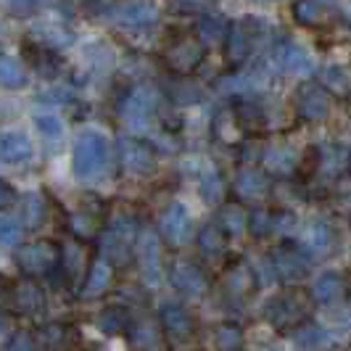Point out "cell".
Listing matches in <instances>:
<instances>
[{"label":"cell","instance_id":"cell-1","mask_svg":"<svg viewBox=\"0 0 351 351\" xmlns=\"http://www.w3.org/2000/svg\"><path fill=\"white\" fill-rule=\"evenodd\" d=\"M108 164H111V145L106 141V135L95 130L82 132L74 143V154H71L74 175L80 180H95L106 175Z\"/></svg>","mask_w":351,"mask_h":351},{"label":"cell","instance_id":"cell-2","mask_svg":"<svg viewBox=\"0 0 351 351\" xmlns=\"http://www.w3.org/2000/svg\"><path fill=\"white\" fill-rule=\"evenodd\" d=\"M306 315H309V296H304V291H291V293L275 296L264 306V317L272 322V328L288 330V333L304 325Z\"/></svg>","mask_w":351,"mask_h":351},{"label":"cell","instance_id":"cell-3","mask_svg":"<svg viewBox=\"0 0 351 351\" xmlns=\"http://www.w3.org/2000/svg\"><path fill=\"white\" fill-rule=\"evenodd\" d=\"M158 111V95L148 85H138L130 93H124L119 101V117L132 130H148Z\"/></svg>","mask_w":351,"mask_h":351},{"label":"cell","instance_id":"cell-4","mask_svg":"<svg viewBox=\"0 0 351 351\" xmlns=\"http://www.w3.org/2000/svg\"><path fill=\"white\" fill-rule=\"evenodd\" d=\"M117 154H119V164L124 172L135 177H145L156 172V151L148 143L138 141V138H119L117 143Z\"/></svg>","mask_w":351,"mask_h":351},{"label":"cell","instance_id":"cell-5","mask_svg":"<svg viewBox=\"0 0 351 351\" xmlns=\"http://www.w3.org/2000/svg\"><path fill=\"white\" fill-rule=\"evenodd\" d=\"M61 262V251L53 241H37L16 254V264L24 275H48Z\"/></svg>","mask_w":351,"mask_h":351},{"label":"cell","instance_id":"cell-6","mask_svg":"<svg viewBox=\"0 0 351 351\" xmlns=\"http://www.w3.org/2000/svg\"><path fill=\"white\" fill-rule=\"evenodd\" d=\"M132 241H138V225H135V219L122 217V219L104 235V259L114 264H124L130 259Z\"/></svg>","mask_w":351,"mask_h":351},{"label":"cell","instance_id":"cell-7","mask_svg":"<svg viewBox=\"0 0 351 351\" xmlns=\"http://www.w3.org/2000/svg\"><path fill=\"white\" fill-rule=\"evenodd\" d=\"M138 262H141V275L148 285H156L161 280V238L154 230L138 232Z\"/></svg>","mask_w":351,"mask_h":351},{"label":"cell","instance_id":"cell-8","mask_svg":"<svg viewBox=\"0 0 351 351\" xmlns=\"http://www.w3.org/2000/svg\"><path fill=\"white\" fill-rule=\"evenodd\" d=\"M330 93L325 88H319V85H309V82H304L296 93V108H299V117L304 122H322V119H328V114H330Z\"/></svg>","mask_w":351,"mask_h":351},{"label":"cell","instance_id":"cell-9","mask_svg":"<svg viewBox=\"0 0 351 351\" xmlns=\"http://www.w3.org/2000/svg\"><path fill=\"white\" fill-rule=\"evenodd\" d=\"M114 19L117 24L124 27V29H132V32H145L151 27H156L158 21V8L148 0H130L119 5L114 11Z\"/></svg>","mask_w":351,"mask_h":351},{"label":"cell","instance_id":"cell-10","mask_svg":"<svg viewBox=\"0 0 351 351\" xmlns=\"http://www.w3.org/2000/svg\"><path fill=\"white\" fill-rule=\"evenodd\" d=\"M169 278H172L175 291H180L182 296H191V299L204 296L206 288H209L206 272H204L195 262H191V259H180V262H175L172 272H169Z\"/></svg>","mask_w":351,"mask_h":351},{"label":"cell","instance_id":"cell-11","mask_svg":"<svg viewBox=\"0 0 351 351\" xmlns=\"http://www.w3.org/2000/svg\"><path fill=\"white\" fill-rule=\"evenodd\" d=\"M272 269L278 272V278L285 282H299L309 275V259L304 251L280 246L272 254Z\"/></svg>","mask_w":351,"mask_h":351},{"label":"cell","instance_id":"cell-12","mask_svg":"<svg viewBox=\"0 0 351 351\" xmlns=\"http://www.w3.org/2000/svg\"><path fill=\"white\" fill-rule=\"evenodd\" d=\"M158 322H161L164 333L172 335L175 341H191L195 333L193 315L182 304H164L158 312Z\"/></svg>","mask_w":351,"mask_h":351},{"label":"cell","instance_id":"cell-13","mask_svg":"<svg viewBox=\"0 0 351 351\" xmlns=\"http://www.w3.org/2000/svg\"><path fill=\"white\" fill-rule=\"evenodd\" d=\"M164 61L177 74H188L204 61V45L198 40H177L175 45L167 48Z\"/></svg>","mask_w":351,"mask_h":351},{"label":"cell","instance_id":"cell-14","mask_svg":"<svg viewBox=\"0 0 351 351\" xmlns=\"http://www.w3.org/2000/svg\"><path fill=\"white\" fill-rule=\"evenodd\" d=\"M191 232H193V219H191L188 209L182 204H172L161 217V235L172 246H182L191 241Z\"/></svg>","mask_w":351,"mask_h":351},{"label":"cell","instance_id":"cell-15","mask_svg":"<svg viewBox=\"0 0 351 351\" xmlns=\"http://www.w3.org/2000/svg\"><path fill=\"white\" fill-rule=\"evenodd\" d=\"M32 141L19 132V130H5L0 132V161L5 164H24L32 158Z\"/></svg>","mask_w":351,"mask_h":351},{"label":"cell","instance_id":"cell-16","mask_svg":"<svg viewBox=\"0 0 351 351\" xmlns=\"http://www.w3.org/2000/svg\"><path fill=\"white\" fill-rule=\"evenodd\" d=\"M256 285H259L256 272L246 262L230 264V269L225 272V288L232 299H248L256 291Z\"/></svg>","mask_w":351,"mask_h":351},{"label":"cell","instance_id":"cell-17","mask_svg":"<svg viewBox=\"0 0 351 351\" xmlns=\"http://www.w3.org/2000/svg\"><path fill=\"white\" fill-rule=\"evenodd\" d=\"M130 343L135 351H161L164 338H161V322L156 319H138L130 328Z\"/></svg>","mask_w":351,"mask_h":351},{"label":"cell","instance_id":"cell-18","mask_svg":"<svg viewBox=\"0 0 351 351\" xmlns=\"http://www.w3.org/2000/svg\"><path fill=\"white\" fill-rule=\"evenodd\" d=\"M275 61L280 64L282 71L296 74V77H306L309 71L315 69L312 56L304 51L301 45H296V43H285V45H280V48H278V56H275Z\"/></svg>","mask_w":351,"mask_h":351},{"label":"cell","instance_id":"cell-19","mask_svg":"<svg viewBox=\"0 0 351 351\" xmlns=\"http://www.w3.org/2000/svg\"><path fill=\"white\" fill-rule=\"evenodd\" d=\"M235 193L241 195L243 201H264L269 193V180L259 169H243L238 180H235Z\"/></svg>","mask_w":351,"mask_h":351},{"label":"cell","instance_id":"cell-20","mask_svg":"<svg viewBox=\"0 0 351 351\" xmlns=\"http://www.w3.org/2000/svg\"><path fill=\"white\" fill-rule=\"evenodd\" d=\"M32 35H35V43L40 45H45V48H66L74 43V32H71L66 24H61V21H40L35 29H32Z\"/></svg>","mask_w":351,"mask_h":351},{"label":"cell","instance_id":"cell-21","mask_svg":"<svg viewBox=\"0 0 351 351\" xmlns=\"http://www.w3.org/2000/svg\"><path fill=\"white\" fill-rule=\"evenodd\" d=\"M304 246H306V251H312V256H325V254H330L335 246V232H333V228H330V222L315 219V222L306 228Z\"/></svg>","mask_w":351,"mask_h":351},{"label":"cell","instance_id":"cell-22","mask_svg":"<svg viewBox=\"0 0 351 351\" xmlns=\"http://www.w3.org/2000/svg\"><path fill=\"white\" fill-rule=\"evenodd\" d=\"M248 51H251V32L243 24L230 27L228 37H225V61L230 66H241V64H246Z\"/></svg>","mask_w":351,"mask_h":351},{"label":"cell","instance_id":"cell-23","mask_svg":"<svg viewBox=\"0 0 351 351\" xmlns=\"http://www.w3.org/2000/svg\"><path fill=\"white\" fill-rule=\"evenodd\" d=\"M11 299H14V306H16L19 312H24V315H37V312H43V306H45L43 288L32 280H21L19 285H14Z\"/></svg>","mask_w":351,"mask_h":351},{"label":"cell","instance_id":"cell-24","mask_svg":"<svg viewBox=\"0 0 351 351\" xmlns=\"http://www.w3.org/2000/svg\"><path fill=\"white\" fill-rule=\"evenodd\" d=\"M264 167H267V172H272V175H293L296 167H299V154H296L288 143L272 145V148H267V154H264Z\"/></svg>","mask_w":351,"mask_h":351},{"label":"cell","instance_id":"cell-25","mask_svg":"<svg viewBox=\"0 0 351 351\" xmlns=\"http://www.w3.org/2000/svg\"><path fill=\"white\" fill-rule=\"evenodd\" d=\"M346 293V280L341 272H322L312 285V299L317 304H335Z\"/></svg>","mask_w":351,"mask_h":351},{"label":"cell","instance_id":"cell-26","mask_svg":"<svg viewBox=\"0 0 351 351\" xmlns=\"http://www.w3.org/2000/svg\"><path fill=\"white\" fill-rule=\"evenodd\" d=\"M95 325H98V330H104L106 335H127L130 328H132V315L127 312V306L111 304V306L101 309Z\"/></svg>","mask_w":351,"mask_h":351},{"label":"cell","instance_id":"cell-27","mask_svg":"<svg viewBox=\"0 0 351 351\" xmlns=\"http://www.w3.org/2000/svg\"><path fill=\"white\" fill-rule=\"evenodd\" d=\"M24 56L29 58V64H32L37 69V74H43V77H56V74L61 71V58L56 56V51L40 45L35 40L24 45Z\"/></svg>","mask_w":351,"mask_h":351},{"label":"cell","instance_id":"cell-28","mask_svg":"<svg viewBox=\"0 0 351 351\" xmlns=\"http://www.w3.org/2000/svg\"><path fill=\"white\" fill-rule=\"evenodd\" d=\"M111 280H114V264L106 262L104 256H101V259H95V262L90 264L82 293L85 296H101L104 291H108Z\"/></svg>","mask_w":351,"mask_h":351},{"label":"cell","instance_id":"cell-29","mask_svg":"<svg viewBox=\"0 0 351 351\" xmlns=\"http://www.w3.org/2000/svg\"><path fill=\"white\" fill-rule=\"evenodd\" d=\"M195 32H198V43L201 45H219L225 43V37L230 32L228 19L214 16V14H204L195 24Z\"/></svg>","mask_w":351,"mask_h":351},{"label":"cell","instance_id":"cell-30","mask_svg":"<svg viewBox=\"0 0 351 351\" xmlns=\"http://www.w3.org/2000/svg\"><path fill=\"white\" fill-rule=\"evenodd\" d=\"M232 119H235V124H238L243 132H248V135L262 132L264 124H267V117H264L262 108L256 104H248V101L232 106Z\"/></svg>","mask_w":351,"mask_h":351},{"label":"cell","instance_id":"cell-31","mask_svg":"<svg viewBox=\"0 0 351 351\" xmlns=\"http://www.w3.org/2000/svg\"><path fill=\"white\" fill-rule=\"evenodd\" d=\"M243 328L235 325V322H222L217 330H214V349L217 351H243Z\"/></svg>","mask_w":351,"mask_h":351},{"label":"cell","instance_id":"cell-32","mask_svg":"<svg viewBox=\"0 0 351 351\" xmlns=\"http://www.w3.org/2000/svg\"><path fill=\"white\" fill-rule=\"evenodd\" d=\"M291 338H293L296 349L315 351L328 341V333H325L319 325H315V322H304V325H299L296 330H291Z\"/></svg>","mask_w":351,"mask_h":351},{"label":"cell","instance_id":"cell-33","mask_svg":"<svg viewBox=\"0 0 351 351\" xmlns=\"http://www.w3.org/2000/svg\"><path fill=\"white\" fill-rule=\"evenodd\" d=\"M198 248L206 256H222L228 251V235H225V230L217 228V225H206V228L198 232Z\"/></svg>","mask_w":351,"mask_h":351},{"label":"cell","instance_id":"cell-34","mask_svg":"<svg viewBox=\"0 0 351 351\" xmlns=\"http://www.w3.org/2000/svg\"><path fill=\"white\" fill-rule=\"evenodd\" d=\"M27 85V71L21 66V61L11 56H0V88L19 90Z\"/></svg>","mask_w":351,"mask_h":351},{"label":"cell","instance_id":"cell-35","mask_svg":"<svg viewBox=\"0 0 351 351\" xmlns=\"http://www.w3.org/2000/svg\"><path fill=\"white\" fill-rule=\"evenodd\" d=\"M219 222H222V230H225V235H243L248 232V211L243 206H238V204H230L225 209L219 211Z\"/></svg>","mask_w":351,"mask_h":351},{"label":"cell","instance_id":"cell-36","mask_svg":"<svg viewBox=\"0 0 351 351\" xmlns=\"http://www.w3.org/2000/svg\"><path fill=\"white\" fill-rule=\"evenodd\" d=\"M222 195H225V180H222V175L214 167H209L201 175V198L206 204H211V206H217L222 201Z\"/></svg>","mask_w":351,"mask_h":351},{"label":"cell","instance_id":"cell-37","mask_svg":"<svg viewBox=\"0 0 351 351\" xmlns=\"http://www.w3.org/2000/svg\"><path fill=\"white\" fill-rule=\"evenodd\" d=\"M167 95L177 106H193L201 101V90L195 88L193 82H188V80H172L167 85Z\"/></svg>","mask_w":351,"mask_h":351},{"label":"cell","instance_id":"cell-38","mask_svg":"<svg viewBox=\"0 0 351 351\" xmlns=\"http://www.w3.org/2000/svg\"><path fill=\"white\" fill-rule=\"evenodd\" d=\"M293 19L304 27H319L325 21V11L317 0H296L293 3Z\"/></svg>","mask_w":351,"mask_h":351},{"label":"cell","instance_id":"cell-39","mask_svg":"<svg viewBox=\"0 0 351 351\" xmlns=\"http://www.w3.org/2000/svg\"><path fill=\"white\" fill-rule=\"evenodd\" d=\"M61 264H64L66 278H77L80 272L90 269V264L85 262V248L80 246V243H69L61 251Z\"/></svg>","mask_w":351,"mask_h":351},{"label":"cell","instance_id":"cell-40","mask_svg":"<svg viewBox=\"0 0 351 351\" xmlns=\"http://www.w3.org/2000/svg\"><path fill=\"white\" fill-rule=\"evenodd\" d=\"M322 82L335 95H349L351 93V74L343 66H328L322 71Z\"/></svg>","mask_w":351,"mask_h":351},{"label":"cell","instance_id":"cell-41","mask_svg":"<svg viewBox=\"0 0 351 351\" xmlns=\"http://www.w3.org/2000/svg\"><path fill=\"white\" fill-rule=\"evenodd\" d=\"M24 225L27 228H40L45 219V198L40 193H27L24 195Z\"/></svg>","mask_w":351,"mask_h":351},{"label":"cell","instance_id":"cell-42","mask_svg":"<svg viewBox=\"0 0 351 351\" xmlns=\"http://www.w3.org/2000/svg\"><path fill=\"white\" fill-rule=\"evenodd\" d=\"M40 343H43V349L48 351H61L66 343H69V328L66 325H45L43 330H40Z\"/></svg>","mask_w":351,"mask_h":351},{"label":"cell","instance_id":"cell-43","mask_svg":"<svg viewBox=\"0 0 351 351\" xmlns=\"http://www.w3.org/2000/svg\"><path fill=\"white\" fill-rule=\"evenodd\" d=\"M35 127L48 143H58L64 138V124H61V119L56 114H37Z\"/></svg>","mask_w":351,"mask_h":351},{"label":"cell","instance_id":"cell-44","mask_svg":"<svg viewBox=\"0 0 351 351\" xmlns=\"http://www.w3.org/2000/svg\"><path fill=\"white\" fill-rule=\"evenodd\" d=\"M21 235H24L21 222H19V219H14V217L0 214V248L19 246V243H21Z\"/></svg>","mask_w":351,"mask_h":351},{"label":"cell","instance_id":"cell-45","mask_svg":"<svg viewBox=\"0 0 351 351\" xmlns=\"http://www.w3.org/2000/svg\"><path fill=\"white\" fill-rule=\"evenodd\" d=\"M248 230H251L256 238H264V235L275 232V214L267 209H254L248 214Z\"/></svg>","mask_w":351,"mask_h":351},{"label":"cell","instance_id":"cell-46","mask_svg":"<svg viewBox=\"0 0 351 351\" xmlns=\"http://www.w3.org/2000/svg\"><path fill=\"white\" fill-rule=\"evenodd\" d=\"M117 8H119V0H85V14L93 19L114 16Z\"/></svg>","mask_w":351,"mask_h":351},{"label":"cell","instance_id":"cell-47","mask_svg":"<svg viewBox=\"0 0 351 351\" xmlns=\"http://www.w3.org/2000/svg\"><path fill=\"white\" fill-rule=\"evenodd\" d=\"M71 228H74V232H77L80 238H90V235H95V232H98V222H95V217H93V214L80 211V214H74Z\"/></svg>","mask_w":351,"mask_h":351},{"label":"cell","instance_id":"cell-48","mask_svg":"<svg viewBox=\"0 0 351 351\" xmlns=\"http://www.w3.org/2000/svg\"><path fill=\"white\" fill-rule=\"evenodd\" d=\"M40 101L43 104H71L74 101V93H71L69 88H51V90H45L43 95H40Z\"/></svg>","mask_w":351,"mask_h":351},{"label":"cell","instance_id":"cell-49","mask_svg":"<svg viewBox=\"0 0 351 351\" xmlns=\"http://www.w3.org/2000/svg\"><path fill=\"white\" fill-rule=\"evenodd\" d=\"M248 88H251V82H248V80H241V77H228V80H219V82H217V90H219L222 95L246 93Z\"/></svg>","mask_w":351,"mask_h":351},{"label":"cell","instance_id":"cell-50","mask_svg":"<svg viewBox=\"0 0 351 351\" xmlns=\"http://www.w3.org/2000/svg\"><path fill=\"white\" fill-rule=\"evenodd\" d=\"M209 3L211 0H172L175 11L180 14H204L209 8Z\"/></svg>","mask_w":351,"mask_h":351},{"label":"cell","instance_id":"cell-51","mask_svg":"<svg viewBox=\"0 0 351 351\" xmlns=\"http://www.w3.org/2000/svg\"><path fill=\"white\" fill-rule=\"evenodd\" d=\"M16 198H19L16 188L0 177V209H8V206H14V204H16Z\"/></svg>","mask_w":351,"mask_h":351},{"label":"cell","instance_id":"cell-52","mask_svg":"<svg viewBox=\"0 0 351 351\" xmlns=\"http://www.w3.org/2000/svg\"><path fill=\"white\" fill-rule=\"evenodd\" d=\"M3 351H35V343H32V338H29V335L19 333L8 341V346H5Z\"/></svg>","mask_w":351,"mask_h":351},{"label":"cell","instance_id":"cell-53","mask_svg":"<svg viewBox=\"0 0 351 351\" xmlns=\"http://www.w3.org/2000/svg\"><path fill=\"white\" fill-rule=\"evenodd\" d=\"M293 228H296V217H293V214H288V211L275 214V230H280V232H291Z\"/></svg>","mask_w":351,"mask_h":351},{"label":"cell","instance_id":"cell-54","mask_svg":"<svg viewBox=\"0 0 351 351\" xmlns=\"http://www.w3.org/2000/svg\"><path fill=\"white\" fill-rule=\"evenodd\" d=\"M11 291H14V285L8 282V278H5V275H0V304L11 296Z\"/></svg>","mask_w":351,"mask_h":351},{"label":"cell","instance_id":"cell-55","mask_svg":"<svg viewBox=\"0 0 351 351\" xmlns=\"http://www.w3.org/2000/svg\"><path fill=\"white\" fill-rule=\"evenodd\" d=\"M14 8H27V5H32V0H8Z\"/></svg>","mask_w":351,"mask_h":351},{"label":"cell","instance_id":"cell-56","mask_svg":"<svg viewBox=\"0 0 351 351\" xmlns=\"http://www.w3.org/2000/svg\"><path fill=\"white\" fill-rule=\"evenodd\" d=\"M3 330H5V319L0 317V333H3Z\"/></svg>","mask_w":351,"mask_h":351},{"label":"cell","instance_id":"cell-57","mask_svg":"<svg viewBox=\"0 0 351 351\" xmlns=\"http://www.w3.org/2000/svg\"><path fill=\"white\" fill-rule=\"evenodd\" d=\"M346 14H349V19H351V3H349V11H346Z\"/></svg>","mask_w":351,"mask_h":351},{"label":"cell","instance_id":"cell-58","mask_svg":"<svg viewBox=\"0 0 351 351\" xmlns=\"http://www.w3.org/2000/svg\"><path fill=\"white\" fill-rule=\"evenodd\" d=\"M349 299H351V285H349Z\"/></svg>","mask_w":351,"mask_h":351},{"label":"cell","instance_id":"cell-59","mask_svg":"<svg viewBox=\"0 0 351 351\" xmlns=\"http://www.w3.org/2000/svg\"><path fill=\"white\" fill-rule=\"evenodd\" d=\"M349 169H351V158H349Z\"/></svg>","mask_w":351,"mask_h":351}]
</instances>
